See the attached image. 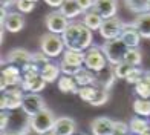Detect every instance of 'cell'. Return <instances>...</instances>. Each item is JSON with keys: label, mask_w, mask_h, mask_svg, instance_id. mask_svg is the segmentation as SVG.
Returning <instances> with one entry per match:
<instances>
[{"label": "cell", "mask_w": 150, "mask_h": 135, "mask_svg": "<svg viewBox=\"0 0 150 135\" xmlns=\"http://www.w3.org/2000/svg\"><path fill=\"white\" fill-rule=\"evenodd\" d=\"M61 38L64 42L66 49L81 51L84 52L92 46V31L87 28L83 22H75L67 26V29L61 34Z\"/></svg>", "instance_id": "cell-1"}, {"label": "cell", "mask_w": 150, "mask_h": 135, "mask_svg": "<svg viewBox=\"0 0 150 135\" xmlns=\"http://www.w3.org/2000/svg\"><path fill=\"white\" fill-rule=\"evenodd\" d=\"M55 115H54V112L51 109H47V107H45L43 111H40L38 114H35V115L29 117L28 120V124L29 127L35 132V134H40V135H45L47 132L54 131V126H55Z\"/></svg>", "instance_id": "cell-2"}, {"label": "cell", "mask_w": 150, "mask_h": 135, "mask_svg": "<svg viewBox=\"0 0 150 135\" xmlns=\"http://www.w3.org/2000/svg\"><path fill=\"white\" fill-rule=\"evenodd\" d=\"M101 49H103L107 62L115 66V65H118L121 62H124V57H126V54L129 51V46L118 37V38L104 42V45L101 46Z\"/></svg>", "instance_id": "cell-3"}, {"label": "cell", "mask_w": 150, "mask_h": 135, "mask_svg": "<svg viewBox=\"0 0 150 135\" xmlns=\"http://www.w3.org/2000/svg\"><path fill=\"white\" fill-rule=\"evenodd\" d=\"M40 48H42V51L47 57L63 55V52L66 51L64 49L66 46H64L61 36L54 34V32H46L45 36H42V38H40Z\"/></svg>", "instance_id": "cell-4"}, {"label": "cell", "mask_w": 150, "mask_h": 135, "mask_svg": "<svg viewBox=\"0 0 150 135\" xmlns=\"http://www.w3.org/2000/svg\"><path fill=\"white\" fill-rule=\"evenodd\" d=\"M23 89L20 86L17 87H8L6 91L2 92V98H0V107L2 111H14L22 107L23 104Z\"/></svg>", "instance_id": "cell-5"}, {"label": "cell", "mask_w": 150, "mask_h": 135, "mask_svg": "<svg viewBox=\"0 0 150 135\" xmlns=\"http://www.w3.org/2000/svg\"><path fill=\"white\" fill-rule=\"evenodd\" d=\"M106 63L107 58L100 46H91L87 51H84V68H87V69L100 72L106 68Z\"/></svg>", "instance_id": "cell-6"}, {"label": "cell", "mask_w": 150, "mask_h": 135, "mask_svg": "<svg viewBox=\"0 0 150 135\" xmlns=\"http://www.w3.org/2000/svg\"><path fill=\"white\" fill-rule=\"evenodd\" d=\"M0 91H6L8 87H17L23 82V72L20 68L14 65H8L2 68V77H0Z\"/></svg>", "instance_id": "cell-7"}, {"label": "cell", "mask_w": 150, "mask_h": 135, "mask_svg": "<svg viewBox=\"0 0 150 135\" xmlns=\"http://www.w3.org/2000/svg\"><path fill=\"white\" fill-rule=\"evenodd\" d=\"M45 25H46V28L49 32L61 36L71 23H69V18H67L60 9H57V11H51L49 14L45 17Z\"/></svg>", "instance_id": "cell-8"}, {"label": "cell", "mask_w": 150, "mask_h": 135, "mask_svg": "<svg viewBox=\"0 0 150 135\" xmlns=\"http://www.w3.org/2000/svg\"><path fill=\"white\" fill-rule=\"evenodd\" d=\"M122 26H124V22L120 17H112V18H106L103 25L100 28V36L103 37L106 42L107 40H113L118 38L122 32Z\"/></svg>", "instance_id": "cell-9"}, {"label": "cell", "mask_w": 150, "mask_h": 135, "mask_svg": "<svg viewBox=\"0 0 150 135\" xmlns=\"http://www.w3.org/2000/svg\"><path fill=\"white\" fill-rule=\"evenodd\" d=\"M46 107V103H45V98L40 95V94H35V92H29L23 97V104H22V109L26 115H35L40 111H43Z\"/></svg>", "instance_id": "cell-10"}, {"label": "cell", "mask_w": 150, "mask_h": 135, "mask_svg": "<svg viewBox=\"0 0 150 135\" xmlns=\"http://www.w3.org/2000/svg\"><path fill=\"white\" fill-rule=\"evenodd\" d=\"M5 58L8 62V65H14L20 68V69H23V68H26L32 62V54L23 48H14L6 54Z\"/></svg>", "instance_id": "cell-11"}, {"label": "cell", "mask_w": 150, "mask_h": 135, "mask_svg": "<svg viewBox=\"0 0 150 135\" xmlns=\"http://www.w3.org/2000/svg\"><path fill=\"white\" fill-rule=\"evenodd\" d=\"M92 9L95 12L106 18H112L117 16V9H118V2L117 0H93V6Z\"/></svg>", "instance_id": "cell-12"}, {"label": "cell", "mask_w": 150, "mask_h": 135, "mask_svg": "<svg viewBox=\"0 0 150 135\" xmlns=\"http://www.w3.org/2000/svg\"><path fill=\"white\" fill-rule=\"evenodd\" d=\"M120 38L129 46V48H139V42H141L142 37L138 32V29H136L135 23L132 22V23H124Z\"/></svg>", "instance_id": "cell-13"}, {"label": "cell", "mask_w": 150, "mask_h": 135, "mask_svg": "<svg viewBox=\"0 0 150 135\" xmlns=\"http://www.w3.org/2000/svg\"><path fill=\"white\" fill-rule=\"evenodd\" d=\"M25 26V17L22 12H8L3 20H2V28L8 32H20Z\"/></svg>", "instance_id": "cell-14"}, {"label": "cell", "mask_w": 150, "mask_h": 135, "mask_svg": "<svg viewBox=\"0 0 150 135\" xmlns=\"http://www.w3.org/2000/svg\"><path fill=\"white\" fill-rule=\"evenodd\" d=\"M113 129V120L109 117H97L91 123L92 135H110Z\"/></svg>", "instance_id": "cell-15"}, {"label": "cell", "mask_w": 150, "mask_h": 135, "mask_svg": "<svg viewBox=\"0 0 150 135\" xmlns=\"http://www.w3.org/2000/svg\"><path fill=\"white\" fill-rule=\"evenodd\" d=\"M54 132L57 135H74L77 132V123L71 117H60L55 121Z\"/></svg>", "instance_id": "cell-16"}, {"label": "cell", "mask_w": 150, "mask_h": 135, "mask_svg": "<svg viewBox=\"0 0 150 135\" xmlns=\"http://www.w3.org/2000/svg\"><path fill=\"white\" fill-rule=\"evenodd\" d=\"M47 82L42 77V75H37V77H23V82L20 85V87L25 91V92H40L46 87Z\"/></svg>", "instance_id": "cell-17"}, {"label": "cell", "mask_w": 150, "mask_h": 135, "mask_svg": "<svg viewBox=\"0 0 150 135\" xmlns=\"http://www.w3.org/2000/svg\"><path fill=\"white\" fill-rule=\"evenodd\" d=\"M95 74H97L95 86L104 87V89H107V91L112 87V85L115 83V78H117V75H115V72H113V68H104L103 71L95 72Z\"/></svg>", "instance_id": "cell-18"}, {"label": "cell", "mask_w": 150, "mask_h": 135, "mask_svg": "<svg viewBox=\"0 0 150 135\" xmlns=\"http://www.w3.org/2000/svg\"><path fill=\"white\" fill-rule=\"evenodd\" d=\"M133 23L142 38H150V12L149 11L136 14V18L133 20Z\"/></svg>", "instance_id": "cell-19"}, {"label": "cell", "mask_w": 150, "mask_h": 135, "mask_svg": "<svg viewBox=\"0 0 150 135\" xmlns=\"http://www.w3.org/2000/svg\"><path fill=\"white\" fill-rule=\"evenodd\" d=\"M57 86H58V91L63 94H78L80 91V86L77 85L75 78L71 75H61L57 82Z\"/></svg>", "instance_id": "cell-20"}, {"label": "cell", "mask_w": 150, "mask_h": 135, "mask_svg": "<svg viewBox=\"0 0 150 135\" xmlns=\"http://www.w3.org/2000/svg\"><path fill=\"white\" fill-rule=\"evenodd\" d=\"M74 78H75V82H77V85L80 87L81 86H92L97 82V74L91 69H87V68H81V69L74 75Z\"/></svg>", "instance_id": "cell-21"}, {"label": "cell", "mask_w": 150, "mask_h": 135, "mask_svg": "<svg viewBox=\"0 0 150 135\" xmlns=\"http://www.w3.org/2000/svg\"><path fill=\"white\" fill-rule=\"evenodd\" d=\"M61 60H63L64 63L71 65V66L83 68V66H84V52L66 49V51L63 52V58H61Z\"/></svg>", "instance_id": "cell-22"}, {"label": "cell", "mask_w": 150, "mask_h": 135, "mask_svg": "<svg viewBox=\"0 0 150 135\" xmlns=\"http://www.w3.org/2000/svg\"><path fill=\"white\" fill-rule=\"evenodd\" d=\"M103 22H104V18L101 17L98 12H95L93 9L84 12V16H83V23H84L91 31H100Z\"/></svg>", "instance_id": "cell-23"}, {"label": "cell", "mask_w": 150, "mask_h": 135, "mask_svg": "<svg viewBox=\"0 0 150 135\" xmlns=\"http://www.w3.org/2000/svg\"><path fill=\"white\" fill-rule=\"evenodd\" d=\"M60 11L63 12V14L67 17V18H75V17H78L81 12H83V9L80 8V5L77 0H64V3L61 5V8Z\"/></svg>", "instance_id": "cell-24"}, {"label": "cell", "mask_w": 150, "mask_h": 135, "mask_svg": "<svg viewBox=\"0 0 150 135\" xmlns=\"http://www.w3.org/2000/svg\"><path fill=\"white\" fill-rule=\"evenodd\" d=\"M135 92L139 98H150V71H146L144 77L135 85Z\"/></svg>", "instance_id": "cell-25"}, {"label": "cell", "mask_w": 150, "mask_h": 135, "mask_svg": "<svg viewBox=\"0 0 150 135\" xmlns=\"http://www.w3.org/2000/svg\"><path fill=\"white\" fill-rule=\"evenodd\" d=\"M60 74H61V69L60 66L54 65V63H47L43 69H42V77L46 80L47 83H54L60 78Z\"/></svg>", "instance_id": "cell-26"}, {"label": "cell", "mask_w": 150, "mask_h": 135, "mask_svg": "<svg viewBox=\"0 0 150 135\" xmlns=\"http://www.w3.org/2000/svg\"><path fill=\"white\" fill-rule=\"evenodd\" d=\"M149 126L150 124H149L147 118L138 115V117H133L130 120V123H129V129H130V134H133V135H141Z\"/></svg>", "instance_id": "cell-27"}, {"label": "cell", "mask_w": 150, "mask_h": 135, "mask_svg": "<svg viewBox=\"0 0 150 135\" xmlns=\"http://www.w3.org/2000/svg\"><path fill=\"white\" fill-rule=\"evenodd\" d=\"M133 112L139 117H150V98H136L133 101Z\"/></svg>", "instance_id": "cell-28"}, {"label": "cell", "mask_w": 150, "mask_h": 135, "mask_svg": "<svg viewBox=\"0 0 150 135\" xmlns=\"http://www.w3.org/2000/svg\"><path fill=\"white\" fill-rule=\"evenodd\" d=\"M126 6L129 11L135 12V14H141V12L149 11V2L147 0H124Z\"/></svg>", "instance_id": "cell-29"}, {"label": "cell", "mask_w": 150, "mask_h": 135, "mask_svg": "<svg viewBox=\"0 0 150 135\" xmlns=\"http://www.w3.org/2000/svg\"><path fill=\"white\" fill-rule=\"evenodd\" d=\"M124 62L130 63L132 66H136L138 68L142 62V52L139 48H129L126 57H124Z\"/></svg>", "instance_id": "cell-30"}, {"label": "cell", "mask_w": 150, "mask_h": 135, "mask_svg": "<svg viewBox=\"0 0 150 135\" xmlns=\"http://www.w3.org/2000/svg\"><path fill=\"white\" fill-rule=\"evenodd\" d=\"M135 68L136 66H132L130 63H127V62H121V63L113 66V72H115V75H117V78H124L126 80L129 77V74H130Z\"/></svg>", "instance_id": "cell-31"}, {"label": "cell", "mask_w": 150, "mask_h": 135, "mask_svg": "<svg viewBox=\"0 0 150 135\" xmlns=\"http://www.w3.org/2000/svg\"><path fill=\"white\" fill-rule=\"evenodd\" d=\"M97 91H98V87L95 85H92V86H81L80 91H78V95H80V98L83 101L91 103V101L93 100V97H95V94H97Z\"/></svg>", "instance_id": "cell-32"}, {"label": "cell", "mask_w": 150, "mask_h": 135, "mask_svg": "<svg viewBox=\"0 0 150 135\" xmlns=\"http://www.w3.org/2000/svg\"><path fill=\"white\" fill-rule=\"evenodd\" d=\"M107 100H109V91L104 89V87H98V91H97V94H95L93 100L91 101L89 104H92V106H103V104L107 103Z\"/></svg>", "instance_id": "cell-33"}, {"label": "cell", "mask_w": 150, "mask_h": 135, "mask_svg": "<svg viewBox=\"0 0 150 135\" xmlns=\"http://www.w3.org/2000/svg\"><path fill=\"white\" fill-rule=\"evenodd\" d=\"M16 8L18 9V12H22V14H29V12H32L34 8H35V2H32V0H17Z\"/></svg>", "instance_id": "cell-34"}, {"label": "cell", "mask_w": 150, "mask_h": 135, "mask_svg": "<svg viewBox=\"0 0 150 135\" xmlns=\"http://www.w3.org/2000/svg\"><path fill=\"white\" fill-rule=\"evenodd\" d=\"M49 58H51V57H47L43 51L34 52V54H32V63L35 65V66H38L40 69H43V68H45L47 63H51V62H49Z\"/></svg>", "instance_id": "cell-35"}, {"label": "cell", "mask_w": 150, "mask_h": 135, "mask_svg": "<svg viewBox=\"0 0 150 135\" xmlns=\"http://www.w3.org/2000/svg\"><path fill=\"white\" fill-rule=\"evenodd\" d=\"M130 129H129V124L124 121H113V129L110 135H129Z\"/></svg>", "instance_id": "cell-36"}, {"label": "cell", "mask_w": 150, "mask_h": 135, "mask_svg": "<svg viewBox=\"0 0 150 135\" xmlns=\"http://www.w3.org/2000/svg\"><path fill=\"white\" fill-rule=\"evenodd\" d=\"M144 72H146V71H142L141 68H135V69L129 74V77L126 78V82H127L129 85H136L142 77H144Z\"/></svg>", "instance_id": "cell-37"}, {"label": "cell", "mask_w": 150, "mask_h": 135, "mask_svg": "<svg viewBox=\"0 0 150 135\" xmlns=\"http://www.w3.org/2000/svg\"><path fill=\"white\" fill-rule=\"evenodd\" d=\"M60 69H61V74H63V75H71V77H74L75 74H77L81 68H77V66H71V65H67V63H64L63 60H61L60 62Z\"/></svg>", "instance_id": "cell-38"}, {"label": "cell", "mask_w": 150, "mask_h": 135, "mask_svg": "<svg viewBox=\"0 0 150 135\" xmlns=\"http://www.w3.org/2000/svg\"><path fill=\"white\" fill-rule=\"evenodd\" d=\"M77 2L80 5V8L83 9V14L87 11H91L92 6H93V0H77Z\"/></svg>", "instance_id": "cell-39"}, {"label": "cell", "mask_w": 150, "mask_h": 135, "mask_svg": "<svg viewBox=\"0 0 150 135\" xmlns=\"http://www.w3.org/2000/svg\"><path fill=\"white\" fill-rule=\"evenodd\" d=\"M8 121H9V115L6 114V111H2V114H0V129H2V132L6 131Z\"/></svg>", "instance_id": "cell-40"}, {"label": "cell", "mask_w": 150, "mask_h": 135, "mask_svg": "<svg viewBox=\"0 0 150 135\" xmlns=\"http://www.w3.org/2000/svg\"><path fill=\"white\" fill-rule=\"evenodd\" d=\"M45 3L47 6H51V8H61V5L64 3V0H45Z\"/></svg>", "instance_id": "cell-41"}, {"label": "cell", "mask_w": 150, "mask_h": 135, "mask_svg": "<svg viewBox=\"0 0 150 135\" xmlns=\"http://www.w3.org/2000/svg\"><path fill=\"white\" fill-rule=\"evenodd\" d=\"M16 3H17V0H2V8L8 9V8H11V6L16 5Z\"/></svg>", "instance_id": "cell-42"}, {"label": "cell", "mask_w": 150, "mask_h": 135, "mask_svg": "<svg viewBox=\"0 0 150 135\" xmlns=\"http://www.w3.org/2000/svg\"><path fill=\"white\" fill-rule=\"evenodd\" d=\"M2 135H23V134L18 131H5V132H2Z\"/></svg>", "instance_id": "cell-43"}, {"label": "cell", "mask_w": 150, "mask_h": 135, "mask_svg": "<svg viewBox=\"0 0 150 135\" xmlns=\"http://www.w3.org/2000/svg\"><path fill=\"white\" fill-rule=\"evenodd\" d=\"M141 135H150V126H149V127H147V129H146L144 132H142Z\"/></svg>", "instance_id": "cell-44"}, {"label": "cell", "mask_w": 150, "mask_h": 135, "mask_svg": "<svg viewBox=\"0 0 150 135\" xmlns=\"http://www.w3.org/2000/svg\"><path fill=\"white\" fill-rule=\"evenodd\" d=\"M45 135H57V134L54 132V131H51V132H47V134H45Z\"/></svg>", "instance_id": "cell-45"}, {"label": "cell", "mask_w": 150, "mask_h": 135, "mask_svg": "<svg viewBox=\"0 0 150 135\" xmlns=\"http://www.w3.org/2000/svg\"><path fill=\"white\" fill-rule=\"evenodd\" d=\"M77 135H86V134H77Z\"/></svg>", "instance_id": "cell-46"}, {"label": "cell", "mask_w": 150, "mask_h": 135, "mask_svg": "<svg viewBox=\"0 0 150 135\" xmlns=\"http://www.w3.org/2000/svg\"><path fill=\"white\" fill-rule=\"evenodd\" d=\"M149 12H150V5H149Z\"/></svg>", "instance_id": "cell-47"}, {"label": "cell", "mask_w": 150, "mask_h": 135, "mask_svg": "<svg viewBox=\"0 0 150 135\" xmlns=\"http://www.w3.org/2000/svg\"><path fill=\"white\" fill-rule=\"evenodd\" d=\"M32 2H38V0H32Z\"/></svg>", "instance_id": "cell-48"}, {"label": "cell", "mask_w": 150, "mask_h": 135, "mask_svg": "<svg viewBox=\"0 0 150 135\" xmlns=\"http://www.w3.org/2000/svg\"><path fill=\"white\" fill-rule=\"evenodd\" d=\"M147 2H149V5H150V0H147Z\"/></svg>", "instance_id": "cell-49"}, {"label": "cell", "mask_w": 150, "mask_h": 135, "mask_svg": "<svg viewBox=\"0 0 150 135\" xmlns=\"http://www.w3.org/2000/svg\"><path fill=\"white\" fill-rule=\"evenodd\" d=\"M129 135H133V134H129Z\"/></svg>", "instance_id": "cell-50"}]
</instances>
